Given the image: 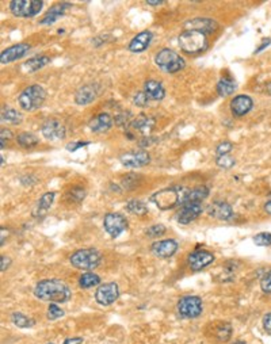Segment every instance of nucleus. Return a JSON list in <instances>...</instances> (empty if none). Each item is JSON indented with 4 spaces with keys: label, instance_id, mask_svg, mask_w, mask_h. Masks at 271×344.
I'll use <instances>...</instances> for the list:
<instances>
[{
    "label": "nucleus",
    "instance_id": "nucleus-17",
    "mask_svg": "<svg viewBox=\"0 0 271 344\" xmlns=\"http://www.w3.org/2000/svg\"><path fill=\"white\" fill-rule=\"evenodd\" d=\"M151 251L154 256L162 257V259H168L178 251V242L172 240V238L159 240V241L152 244Z\"/></svg>",
    "mask_w": 271,
    "mask_h": 344
},
{
    "label": "nucleus",
    "instance_id": "nucleus-37",
    "mask_svg": "<svg viewBox=\"0 0 271 344\" xmlns=\"http://www.w3.org/2000/svg\"><path fill=\"white\" fill-rule=\"evenodd\" d=\"M166 233V227L164 225H162V224H156V225H152V227H149L145 231V235L148 236V237L151 238H154V237H159V236H163Z\"/></svg>",
    "mask_w": 271,
    "mask_h": 344
},
{
    "label": "nucleus",
    "instance_id": "nucleus-18",
    "mask_svg": "<svg viewBox=\"0 0 271 344\" xmlns=\"http://www.w3.org/2000/svg\"><path fill=\"white\" fill-rule=\"evenodd\" d=\"M254 107V100L248 95H237L230 102V111L235 117H244Z\"/></svg>",
    "mask_w": 271,
    "mask_h": 344
},
{
    "label": "nucleus",
    "instance_id": "nucleus-51",
    "mask_svg": "<svg viewBox=\"0 0 271 344\" xmlns=\"http://www.w3.org/2000/svg\"><path fill=\"white\" fill-rule=\"evenodd\" d=\"M164 2L163 0H158V2H152V0H148L147 4L148 6H160V4H163Z\"/></svg>",
    "mask_w": 271,
    "mask_h": 344
},
{
    "label": "nucleus",
    "instance_id": "nucleus-2",
    "mask_svg": "<svg viewBox=\"0 0 271 344\" xmlns=\"http://www.w3.org/2000/svg\"><path fill=\"white\" fill-rule=\"evenodd\" d=\"M46 99L45 88L40 84H31L19 94L18 103L25 111H34L44 105Z\"/></svg>",
    "mask_w": 271,
    "mask_h": 344
},
{
    "label": "nucleus",
    "instance_id": "nucleus-36",
    "mask_svg": "<svg viewBox=\"0 0 271 344\" xmlns=\"http://www.w3.org/2000/svg\"><path fill=\"white\" fill-rule=\"evenodd\" d=\"M216 164L220 167V168H224V170H230L232 167L236 164V160L229 155H222V156H217V159H216Z\"/></svg>",
    "mask_w": 271,
    "mask_h": 344
},
{
    "label": "nucleus",
    "instance_id": "nucleus-9",
    "mask_svg": "<svg viewBox=\"0 0 271 344\" xmlns=\"http://www.w3.org/2000/svg\"><path fill=\"white\" fill-rule=\"evenodd\" d=\"M105 231L113 238L118 237L128 228V219L120 213H107L103 218Z\"/></svg>",
    "mask_w": 271,
    "mask_h": 344
},
{
    "label": "nucleus",
    "instance_id": "nucleus-19",
    "mask_svg": "<svg viewBox=\"0 0 271 344\" xmlns=\"http://www.w3.org/2000/svg\"><path fill=\"white\" fill-rule=\"evenodd\" d=\"M202 213V205L201 204H186L182 205L181 210L178 212V222L182 225H187L197 219Z\"/></svg>",
    "mask_w": 271,
    "mask_h": 344
},
{
    "label": "nucleus",
    "instance_id": "nucleus-48",
    "mask_svg": "<svg viewBox=\"0 0 271 344\" xmlns=\"http://www.w3.org/2000/svg\"><path fill=\"white\" fill-rule=\"evenodd\" d=\"M83 337H69L63 344H83Z\"/></svg>",
    "mask_w": 271,
    "mask_h": 344
},
{
    "label": "nucleus",
    "instance_id": "nucleus-38",
    "mask_svg": "<svg viewBox=\"0 0 271 344\" xmlns=\"http://www.w3.org/2000/svg\"><path fill=\"white\" fill-rule=\"evenodd\" d=\"M254 242L259 247H270L271 246V233L268 232H262L254 237Z\"/></svg>",
    "mask_w": 271,
    "mask_h": 344
},
{
    "label": "nucleus",
    "instance_id": "nucleus-39",
    "mask_svg": "<svg viewBox=\"0 0 271 344\" xmlns=\"http://www.w3.org/2000/svg\"><path fill=\"white\" fill-rule=\"evenodd\" d=\"M49 320H57L64 316V310L61 309L57 303H50L49 308H48V313H46Z\"/></svg>",
    "mask_w": 271,
    "mask_h": 344
},
{
    "label": "nucleus",
    "instance_id": "nucleus-27",
    "mask_svg": "<svg viewBox=\"0 0 271 344\" xmlns=\"http://www.w3.org/2000/svg\"><path fill=\"white\" fill-rule=\"evenodd\" d=\"M50 61H52L50 60V57L45 56V54L34 56V57H31V58H29V60L23 64V69L27 71L29 73H34V72H37V71H40V69L44 68V67H46V65L49 64Z\"/></svg>",
    "mask_w": 271,
    "mask_h": 344
},
{
    "label": "nucleus",
    "instance_id": "nucleus-7",
    "mask_svg": "<svg viewBox=\"0 0 271 344\" xmlns=\"http://www.w3.org/2000/svg\"><path fill=\"white\" fill-rule=\"evenodd\" d=\"M42 0H12L10 2V11L18 18H33L42 10Z\"/></svg>",
    "mask_w": 271,
    "mask_h": 344
},
{
    "label": "nucleus",
    "instance_id": "nucleus-28",
    "mask_svg": "<svg viewBox=\"0 0 271 344\" xmlns=\"http://www.w3.org/2000/svg\"><path fill=\"white\" fill-rule=\"evenodd\" d=\"M230 333H232V327L228 322H219L215 328L211 329V339H215L217 343H224L229 340Z\"/></svg>",
    "mask_w": 271,
    "mask_h": 344
},
{
    "label": "nucleus",
    "instance_id": "nucleus-3",
    "mask_svg": "<svg viewBox=\"0 0 271 344\" xmlns=\"http://www.w3.org/2000/svg\"><path fill=\"white\" fill-rule=\"evenodd\" d=\"M178 44L185 53L197 54L202 53L207 48L206 34L194 30H185L178 37Z\"/></svg>",
    "mask_w": 271,
    "mask_h": 344
},
{
    "label": "nucleus",
    "instance_id": "nucleus-5",
    "mask_svg": "<svg viewBox=\"0 0 271 344\" xmlns=\"http://www.w3.org/2000/svg\"><path fill=\"white\" fill-rule=\"evenodd\" d=\"M102 255L94 248H86V250H79L73 252L69 257L71 265L75 269L84 270V271H92L101 265Z\"/></svg>",
    "mask_w": 271,
    "mask_h": 344
},
{
    "label": "nucleus",
    "instance_id": "nucleus-44",
    "mask_svg": "<svg viewBox=\"0 0 271 344\" xmlns=\"http://www.w3.org/2000/svg\"><path fill=\"white\" fill-rule=\"evenodd\" d=\"M87 145H90L88 141H78V143H71V144H68L65 148H67V151L75 152L78 151V149H82L83 147H87Z\"/></svg>",
    "mask_w": 271,
    "mask_h": 344
},
{
    "label": "nucleus",
    "instance_id": "nucleus-34",
    "mask_svg": "<svg viewBox=\"0 0 271 344\" xmlns=\"http://www.w3.org/2000/svg\"><path fill=\"white\" fill-rule=\"evenodd\" d=\"M16 143L23 148H33L40 143V140H38V137L35 134H33V133L23 132L16 136Z\"/></svg>",
    "mask_w": 271,
    "mask_h": 344
},
{
    "label": "nucleus",
    "instance_id": "nucleus-45",
    "mask_svg": "<svg viewBox=\"0 0 271 344\" xmlns=\"http://www.w3.org/2000/svg\"><path fill=\"white\" fill-rule=\"evenodd\" d=\"M8 137H11V132H10V130H4V129H2V132H0L2 149H4V145H6V141L8 140Z\"/></svg>",
    "mask_w": 271,
    "mask_h": 344
},
{
    "label": "nucleus",
    "instance_id": "nucleus-25",
    "mask_svg": "<svg viewBox=\"0 0 271 344\" xmlns=\"http://www.w3.org/2000/svg\"><path fill=\"white\" fill-rule=\"evenodd\" d=\"M54 197H56V194L53 193V191L44 194V195L40 198V200L37 202V205H35V208H34L33 216L35 217V218H42V217H45L46 213L49 212V209L52 208Z\"/></svg>",
    "mask_w": 271,
    "mask_h": 344
},
{
    "label": "nucleus",
    "instance_id": "nucleus-31",
    "mask_svg": "<svg viewBox=\"0 0 271 344\" xmlns=\"http://www.w3.org/2000/svg\"><path fill=\"white\" fill-rule=\"evenodd\" d=\"M23 119L22 113H19L15 109H4L2 111V122L11 124V125H18Z\"/></svg>",
    "mask_w": 271,
    "mask_h": 344
},
{
    "label": "nucleus",
    "instance_id": "nucleus-40",
    "mask_svg": "<svg viewBox=\"0 0 271 344\" xmlns=\"http://www.w3.org/2000/svg\"><path fill=\"white\" fill-rule=\"evenodd\" d=\"M133 103H134L136 106L139 107H148V103H149V98H148V95L141 91V92H137L133 96Z\"/></svg>",
    "mask_w": 271,
    "mask_h": 344
},
{
    "label": "nucleus",
    "instance_id": "nucleus-32",
    "mask_svg": "<svg viewBox=\"0 0 271 344\" xmlns=\"http://www.w3.org/2000/svg\"><path fill=\"white\" fill-rule=\"evenodd\" d=\"M99 284H101V278H99V275L94 274V272H86V274H83V275L79 278L80 288L83 289L95 288V286H98Z\"/></svg>",
    "mask_w": 271,
    "mask_h": 344
},
{
    "label": "nucleus",
    "instance_id": "nucleus-1",
    "mask_svg": "<svg viewBox=\"0 0 271 344\" xmlns=\"http://www.w3.org/2000/svg\"><path fill=\"white\" fill-rule=\"evenodd\" d=\"M34 295L41 301L50 303H65L72 297L71 289L60 279H44L34 288Z\"/></svg>",
    "mask_w": 271,
    "mask_h": 344
},
{
    "label": "nucleus",
    "instance_id": "nucleus-20",
    "mask_svg": "<svg viewBox=\"0 0 271 344\" xmlns=\"http://www.w3.org/2000/svg\"><path fill=\"white\" fill-rule=\"evenodd\" d=\"M207 214L213 218L228 221L234 217V209L230 208L229 204L222 200H215L207 206Z\"/></svg>",
    "mask_w": 271,
    "mask_h": 344
},
{
    "label": "nucleus",
    "instance_id": "nucleus-21",
    "mask_svg": "<svg viewBox=\"0 0 271 344\" xmlns=\"http://www.w3.org/2000/svg\"><path fill=\"white\" fill-rule=\"evenodd\" d=\"M152 38H153V34H152L151 31L145 30L143 33H140V34H137L133 38L132 41L129 42V52H132V53H143L144 50H147L149 48Z\"/></svg>",
    "mask_w": 271,
    "mask_h": 344
},
{
    "label": "nucleus",
    "instance_id": "nucleus-24",
    "mask_svg": "<svg viewBox=\"0 0 271 344\" xmlns=\"http://www.w3.org/2000/svg\"><path fill=\"white\" fill-rule=\"evenodd\" d=\"M71 7H72V4L65 3V2L56 4V6H53V7L49 8V11L46 12L45 16L40 21V23H41V25H53V23L57 22L61 16H64L68 8H71Z\"/></svg>",
    "mask_w": 271,
    "mask_h": 344
},
{
    "label": "nucleus",
    "instance_id": "nucleus-8",
    "mask_svg": "<svg viewBox=\"0 0 271 344\" xmlns=\"http://www.w3.org/2000/svg\"><path fill=\"white\" fill-rule=\"evenodd\" d=\"M202 299L197 295H187L179 299L178 302V312L182 317L196 318L202 314Z\"/></svg>",
    "mask_w": 271,
    "mask_h": 344
},
{
    "label": "nucleus",
    "instance_id": "nucleus-22",
    "mask_svg": "<svg viewBox=\"0 0 271 344\" xmlns=\"http://www.w3.org/2000/svg\"><path fill=\"white\" fill-rule=\"evenodd\" d=\"M207 195H209V189L206 186H197L194 189H186L185 194H183V199H182V205L201 204L203 199H206Z\"/></svg>",
    "mask_w": 271,
    "mask_h": 344
},
{
    "label": "nucleus",
    "instance_id": "nucleus-47",
    "mask_svg": "<svg viewBox=\"0 0 271 344\" xmlns=\"http://www.w3.org/2000/svg\"><path fill=\"white\" fill-rule=\"evenodd\" d=\"M263 328L271 335V313H267L263 317Z\"/></svg>",
    "mask_w": 271,
    "mask_h": 344
},
{
    "label": "nucleus",
    "instance_id": "nucleus-16",
    "mask_svg": "<svg viewBox=\"0 0 271 344\" xmlns=\"http://www.w3.org/2000/svg\"><path fill=\"white\" fill-rule=\"evenodd\" d=\"M42 136L50 141H57L65 138V128L64 125L57 119H49L41 126Z\"/></svg>",
    "mask_w": 271,
    "mask_h": 344
},
{
    "label": "nucleus",
    "instance_id": "nucleus-46",
    "mask_svg": "<svg viewBox=\"0 0 271 344\" xmlns=\"http://www.w3.org/2000/svg\"><path fill=\"white\" fill-rule=\"evenodd\" d=\"M10 265H11V259L8 256H2V259H0V270L6 271Z\"/></svg>",
    "mask_w": 271,
    "mask_h": 344
},
{
    "label": "nucleus",
    "instance_id": "nucleus-42",
    "mask_svg": "<svg viewBox=\"0 0 271 344\" xmlns=\"http://www.w3.org/2000/svg\"><path fill=\"white\" fill-rule=\"evenodd\" d=\"M84 197H86V191H84V189H82V187H73V189L69 191V198H71L73 202H82V200L84 199Z\"/></svg>",
    "mask_w": 271,
    "mask_h": 344
},
{
    "label": "nucleus",
    "instance_id": "nucleus-12",
    "mask_svg": "<svg viewBox=\"0 0 271 344\" xmlns=\"http://www.w3.org/2000/svg\"><path fill=\"white\" fill-rule=\"evenodd\" d=\"M183 27L185 30H194L203 34H209V33H215L219 29V23L211 18H192L186 21Z\"/></svg>",
    "mask_w": 271,
    "mask_h": 344
},
{
    "label": "nucleus",
    "instance_id": "nucleus-33",
    "mask_svg": "<svg viewBox=\"0 0 271 344\" xmlns=\"http://www.w3.org/2000/svg\"><path fill=\"white\" fill-rule=\"evenodd\" d=\"M126 210H128L130 214H136V216H144L148 213V206L147 204H144L143 200H137L132 199L129 200L126 204Z\"/></svg>",
    "mask_w": 271,
    "mask_h": 344
},
{
    "label": "nucleus",
    "instance_id": "nucleus-35",
    "mask_svg": "<svg viewBox=\"0 0 271 344\" xmlns=\"http://www.w3.org/2000/svg\"><path fill=\"white\" fill-rule=\"evenodd\" d=\"M11 321L19 328H31L35 324L33 318L27 317L26 314L21 313V312H14L11 314Z\"/></svg>",
    "mask_w": 271,
    "mask_h": 344
},
{
    "label": "nucleus",
    "instance_id": "nucleus-10",
    "mask_svg": "<svg viewBox=\"0 0 271 344\" xmlns=\"http://www.w3.org/2000/svg\"><path fill=\"white\" fill-rule=\"evenodd\" d=\"M118 297H120V288L114 282L101 285L95 291V301L102 307H109L117 301Z\"/></svg>",
    "mask_w": 271,
    "mask_h": 344
},
{
    "label": "nucleus",
    "instance_id": "nucleus-11",
    "mask_svg": "<svg viewBox=\"0 0 271 344\" xmlns=\"http://www.w3.org/2000/svg\"><path fill=\"white\" fill-rule=\"evenodd\" d=\"M120 160L122 166L128 167V168H141V167L149 164L151 156L147 151L139 149V151H130L121 155Z\"/></svg>",
    "mask_w": 271,
    "mask_h": 344
},
{
    "label": "nucleus",
    "instance_id": "nucleus-13",
    "mask_svg": "<svg viewBox=\"0 0 271 344\" xmlns=\"http://www.w3.org/2000/svg\"><path fill=\"white\" fill-rule=\"evenodd\" d=\"M31 49V46L29 44H25V42H21V44H16V45H12L7 49H4L0 54V63L2 64H10L12 61H16L19 58L26 56L29 53V50Z\"/></svg>",
    "mask_w": 271,
    "mask_h": 344
},
{
    "label": "nucleus",
    "instance_id": "nucleus-53",
    "mask_svg": "<svg viewBox=\"0 0 271 344\" xmlns=\"http://www.w3.org/2000/svg\"><path fill=\"white\" fill-rule=\"evenodd\" d=\"M2 246H4V228H2Z\"/></svg>",
    "mask_w": 271,
    "mask_h": 344
},
{
    "label": "nucleus",
    "instance_id": "nucleus-55",
    "mask_svg": "<svg viewBox=\"0 0 271 344\" xmlns=\"http://www.w3.org/2000/svg\"><path fill=\"white\" fill-rule=\"evenodd\" d=\"M48 344H53V343H48Z\"/></svg>",
    "mask_w": 271,
    "mask_h": 344
},
{
    "label": "nucleus",
    "instance_id": "nucleus-23",
    "mask_svg": "<svg viewBox=\"0 0 271 344\" xmlns=\"http://www.w3.org/2000/svg\"><path fill=\"white\" fill-rule=\"evenodd\" d=\"M111 126H113V118L107 113L98 114L96 117H94L88 122V128L94 133H105L110 130Z\"/></svg>",
    "mask_w": 271,
    "mask_h": 344
},
{
    "label": "nucleus",
    "instance_id": "nucleus-43",
    "mask_svg": "<svg viewBox=\"0 0 271 344\" xmlns=\"http://www.w3.org/2000/svg\"><path fill=\"white\" fill-rule=\"evenodd\" d=\"M260 289L266 293V294H271V270L266 274V275L260 279Z\"/></svg>",
    "mask_w": 271,
    "mask_h": 344
},
{
    "label": "nucleus",
    "instance_id": "nucleus-26",
    "mask_svg": "<svg viewBox=\"0 0 271 344\" xmlns=\"http://www.w3.org/2000/svg\"><path fill=\"white\" fill-rule=\"evenodd\" d=\"M144 92L152 100H162L166 96V90L163 87V84L158 80H147L144 83Z\"/></svg>",
    "mask_w": 271,
    "mask_h": 344
},
{
    "label": "nucleus",
    "instance_id": "nucleus-49",
    "mask_svg": "<svg viewBox=\"0 0 271 344\" xmlns=\"http://www.w3.org/2000/svg\"><path fill=\"white\" fill-rule=\"evenodd\" d=\"M270 44H271V39H270V38H267V39H264L263 44H262V45H260L259 48H258V49H256L255 53H260V52H262V50L264 49V48H267V46L270 45Z\"/></svg>",
    "mask_w": 271,
    "mask_h": 344
},
{
    "label": "nucleus",
    "instance_id": "nucleus-52",
    "mask_svg": "<svg viewBox=\"0 0 271 344\" xmlns=\"http://www.w3.org/2000/svg\"><path fill=\"white\" fill-rule=\"evenodd\" d=\"M266 92H267L268 95H271V83L266 84Z\"/></svg>",
    "mask_w": 271,
    "mask_h": 344
},
{
    "label": "nucleus",
    "instance_id": "nucleus-15",
    "mask_svg": "<svg viewBox=\"0 0 271 344\" xmlns=\"http://www.w3.org/2000/svg\"><path fill=\"white\" fill-rule=\"evenodd\" d=\"M99 94V86L98 84H84L79 90L75 92V102L80 106H86L90 105L96 99Z\"/></svg>",
    "mask_w": 271,
    "mask_h": 344
},
{
    "label": "nucleus",
    "instance_id": "nucleus-29",
    "mask_svg": "<svg viewBox=\"0 0 271 344\" xmlns=\"http://www.w3.org/2000/svg\"><path fill=\"white\" fill-rule=\"evenodd\" d=\"M130 126H132L134 130H139V132L145 134V133H149L152 129H153L154 119L151 117H148V115L141 114V115H139V117H136V119H133Z\"/></svg>",
    "mask_w": 271,
    "mask_h": 344
},
{
    "label": "nucleus",
    "instance_id": "nucleus-4",
    "mask_svg": "<svg viewBox=\"0 0 271 344\" xmlns=\"http://www.w3.org/2000/svg\"><path fill=\"white\" fill-rule=\"evenodd\" d=\"M185 187L183 186H173L169 189H164L159 193L153 194L151 200L158 206L160 210H169L178 205H182V197H183Z\"/></svg>",
    "mask_w": 271,
    "mask_h": 344
},
{
    "label": "nucleus",
    "instance_id": "nucleus-54",
    "mask_svg": "<svg viewBox=\"0 0 271 344\" xmlns=\"http://www.w3.org/2000/svg\"><path fill=\"white\" fill-rule=\"evenodd\" d=\"M234 344H247V343H245V341H241V340H239V341H235Z\"/></svg>",
    "mask_w": 271,
    "mask_h": 344
},
{
    "label": "nucleus",
    "instance_id": "nucleus-14",
    "mask_svg": "<svg viewBox=\"0 0 271 344\" xmlns=\"http://www.w3.org/2000/svg\"><path fill=\"white\" fill-rule=\"evenodd\" d=\"M215 261V255L205 250H197L188 255V265L192 271H201Z\"/></svg>",
    "mask_w": 271,
    "mask_h": 344
},
{
    "label": "nucleus",
    "instance_id": "nucleus-30",
    "mask_svg": "<svg viewBox=\"0 0 271 344\" xmlns=\"http://www.w3.org/2000/svg\"><path fill=\"white\" fill-rule=\"evenodd\" d=\"M236 82L232 77H229V76H226V77H222L219 83H217L216 90H217L220 96H229V95H232L236 91Z\"/></svg>",
    "mask_w": 271,
    "mask_h": 344
},
{
    "label": "nucleus",
    "instance_id": "nucleus-50",
    "mask_svg": "<svg viewBox=\"0 0 271 344\" xmlns=\"http://www.w3.org/2000/svg\"><path fill=\"white\" fill-rule=\"evenodd\" d=\"M264 210H266V213H268L271 216V197L268 198V200L264 204Z\"/></svg>",
    "mask_w": 271,
    "mask_h": 344
},
{
    "label": "nucleus",
    "instance_id": "nucleus-6",
    "mask_svg": "<svg viewBox=\"0 0 271 344\" xmlns=\"http://www.w3.org/2000/svg\"><path fill=\"white\" fill-rule=\"evenodd\" d=\"M154 63L167 73H177L185 68L186 61L179 53L171 49H162L154 56Z\"/></svg>",
    "mask_w": 271,
    "mask_h": 344
},
{
    "label": "nucleus",
    "instance_id": "nucleus-41",
    "mask_svg": "<svg viewBox=\"0 0 271 344\" xmlns=\"http://www.w3.org/2000/svg\"><path fill=\"white\" fill-rule=\"evenodd\" d=\"M234 149V144L232 143H229V141H222V143H220L219 145H217V148H216V153H217V156H222V155H229V152Z\"/></svg>",
    "mask_w": 271,
    "mask_h": 344
}]
</instances>
